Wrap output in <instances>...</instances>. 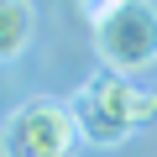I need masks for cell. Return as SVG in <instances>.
Here are the masks:
<instances>
[{"label":"cell","instance_id":"1","mask_svg":"<svg viewBox=\"0 0 157 157\" xmlns=\"http://www.w3.org/2000/svg\"><path fill=\"white\" fill-rule=\"evenodd\" d=\"M68 110H73L84 141H94V147H121L136 126L157 121V89H136L131 78L100 68L89 84L73 94Z\"/></svg>","mask_w":157,"mask_h":157},{"label":"cell","instance_id":"2","mask_svg":"<svg viewBox=\"0 0 157 157\" xmlns=\"http://www.w3.org/2000/svg\"><path fill=\"white\" fill-rule=\"evenodd\" d=\"M94 52L121 78L147 73L157 63V0H115L94 21Z\"/></svg>","mask_w":157,"mask_h":157},{"label":"cell","instance_id":"3","mask_svg":"<svg viewBox=\"0 0 157 157\" xmlns=\"http://www.w3.org/2000/svg\"><path fill=\"white\" fill-rule=\"evenodd\" d=\"M78 121L58 100L16 105L0 126V157H73L78 152Z\"/></svg>","mask_w":157,"mask_h":157},{"label":"cell","instance_id":"4","mask_svg":"<svg viewBox=\"0 0 157 157\" xmlns=\"http://www.w3.org/2000/svg\"><path fill=\"white\" fill-rule=\"evenodd\" d=\"M32 32H37V6L32 0H0V63L21 58Z\"/></svg>","mask_w":157,"mask_h":157},{"label":"cell","instance_id":"5","mask_svg":"<svg viewBox=\"0 0 157 157\" xmlns=\"http://www.w3.org/2000/svg\"><path fill=\"white\" fill-rule=\"evenodd\" d=\"M110 6H115V0H78V11H84V21H89V26H94V21H100Z\"/></svg>","mask_w":157,"mask_h":157}]
</instances>
